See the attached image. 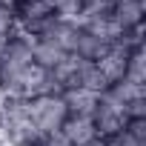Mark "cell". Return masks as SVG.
<instances>
[{
  "mask_svg": "<svg viewBox=\"0 0 146 146\" xmlns=\"http://www.w3.org/2000/svg\"><path fill=\"white\" fill-rule=\"evenodd\" d=\"M26 112H29V120L35 126V132L40 135H57L66 120H69V103L60 92H46V95H37V98H26Z\"/></svg>",
  "mask_w": 146,
  "mask_h": 146,
  "instance_id": "1",
  "label": "cell"
},
{
  "mask_svg": "<svg viewBox=\"0 0 146 146\" xmlns=\"http://www.w3.org/2000/svg\"><path fill=\"white\" fill-rule=\"evenodd\" d=\"M112 146H146V117H126Z\"/></svg>",
  "mask_w": 146,
  "mask_h": 146,
  "instance_id": "3",
  "label": "cell"
},
{
  "mask_svg": "<svg viewBox=\"0 0 146 146\" xmlns=\"http://www.w3.org/2000/svg\"><path fill=\"white\" fill-rule=\"evenodd\" d=\"M52 6H54L57 17H63V20H83L92 0H52Z\"/></svg>",
  "mask_w": 146,
  "mask_h": 146,
  "instance_id": "4",
  "label": "cell"
},
{
  "mask_svg": "<svg viewBox=\"0 0 146 146\" xmlns=\"http://www.w3.org/2000/svg\"><path fill=\"white\" fill-rule=\"evenodd\" d=\"M12 35H17L12 6H9V0H0V43H6Z\"/></svg>",
  "mask_w": 146,
  "mask_h": 146,
  "instance_id": "5",
  "label": "cell"
},
{
  "mask_svg": "<svg viewBox=\"0 0 146 146\" xmlns=\"http://www.w3.org/2000/svg\"><path fill=\"white\" fill-rule=\"evenodd\" d=\"M9 6H12L17 32L26 37H40L57 20L52 0H9Z\"/></svg>",
  "mask_w": 146,
  "mask_h": 146,
  "instance_id": "2",
  "label": "cell"
},
{
  "mask_svg": "<svg viewBox=\"0 0 146 146\" xmlns=\"http://www.w3.org/2000/svg\"><path fill=\"white\" fill-rule=\"evenodd\" d=\"M0 63H3V43H0Z\"/></svg>",
  "mask_w": 146,
  "mask_h": 146,
  "instance_id": "6",
  "label": "cell"
}]
</instances>
